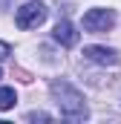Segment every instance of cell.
Segmentation results:
<instances>
[{
	"mask_svg": "<svg viewBox=\"0 0 121 124\" xmlns=\"http://www.w3.org/2000/svg\"><path fill=\"white\" fill-rule=\"evenodd\" d=\"M26 121H52V116H49V113L35 110V113H29V116H26Z\"/></svg>",
	"mask_w": 121,
	"mask_h": 124,
	"instance_id": "obj_7",
	"label": "cell"
},
{
	"mask_svg": "<svg viewBox=\"0 0 121 124\" xmlns=\"http://www.w3.org/2000/svg\"><path fill=\"white\" fill-rule=\"evenodd\" d=\"M49 93H52L60 116H63L66 121H87V118H90V110H87L84 95H81V90H75L72 84H66V81H52V84H49Z\"/></svg>",
	"mask_w": 121,
	"mask_h": 124,
	"instance_id": "obj_1",
	"label": "cell"
},
{
	"mask_svg": "<svg viewBox=\"0 0 121 124\" xmlns=\"http://www.w3.org/2000/svg\"><path fill=\"white\" fill-rule=\"evenodd\" d=\"M84 58L92 63H101V66H115L121 61L118 52L110 49V46H84Z\"/></svg>",
	"mask_w": 121,
	"mask_h": 124,
	"instance_id": "obj_4",
	"label": "cell"
},
{
	"mask_svg": "<svg viewBox=\"0 0 121 124\" xmlns=\"http://www.w3.org/2000/svg\"><path fill=\"white\" fill-rule=\"evenodd\" d=\"M17 101V93L12 87H0V110H12Z\"/></svg>",
	"mask_w": 121,
	"mask_h": 124,
	"instance_id": "obj_6",
	"label": "cell"
},
{
	"mask_svg": "<svg viewBox=\"0 0 121 124\" xmlns=\"http://www.w3.org/2000/svg\"><path fill=\"white\" fill-rule=\"evenodd\" d=\"M46 17H49V6H46V3H40V0L23 3V6L15 12V23H17L20 29H38Z\"/></svg>",
	"mask_w": 121,
	"mask_h": 124,
	"instance_id": "obj_2",
	"label": "cell"
},
{
	"mask_svg": "<svg viewBox=\"0 0 121 124\" xmlns=\"http://www.w3.org/2000/svg\"><path fill=\"white\" fill-rule=\"evenodd\" d=\"M0 78H3V69H0Z\"/></svg>",
	"mask_w": 121,
	"mask_h": 124,
	"instance_id": "obj_9",
	"label": "cell"
},
{
	"mask_svg": "<svg viewBox=\"0 0 121 124\" xmlns=\"http://www.w3.org/2000/svg\"><path fill=\"white\" fill-rule=\"evenodd\" d=\"M115 26V12L113 9H90L87 15H84V29L87 32H95V35H101V32H110Z\"/></svg>",
	"mask_w": 121,
	"mask_h": 124,
	"instance_id": "obj_3",
	"label": "cell"
},
{
	"mask_svg": "<svg viewBox=\"0 0 121 124\" xmlns=\"http://www.w3.org/2000/svg\"><path fill=\"white\" fill-rule=\"evenodd\" d=\"M9 55H12V46H9L6 40H0V61H3V58H9Z\"/></svg>",
	"mask_w": 121,
	"mask_h": 124,
	"instance_id": "obj_8",
	"label": "cell"
},
{
	"mask_svg": "<svg viewBox=\"0 0 121 124\" xmlns=\"http://www.w3.org/2000/svg\"><path fill=\"white\" fill-rule=\"evenodd\" d=\"M52 40L60 43V46H75L78 43V29L69 20H58L55 23V32H52Z\"/></svg>",
	"mask_w": 121,
	"mask_h": 124,
	"instance_id": "obj_5",
	"label": "cell"
}]
</instances>
